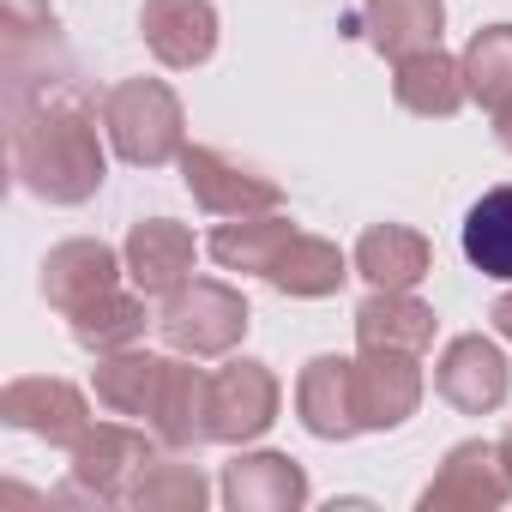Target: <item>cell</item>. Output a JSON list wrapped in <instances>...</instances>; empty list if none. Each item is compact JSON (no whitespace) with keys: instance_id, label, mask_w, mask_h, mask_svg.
Segmentation results:
<instances>
[{"instance_id":"obj_1","label":"cell","mask_w":512,"mask_h":512,"mask_svg":"<svg viewBox=\"0 0 512 512\" xmlns=\"http://www.w3.org/2000/svg\"><path fill=\"white\" fill-rule=\"evenodd\" d=\"M103 133L121 163L163 169L187 151V109L163 79H121L103 91Z\"/></svg>"},{"instance_id":"obj_2","label":"cell","mask_w":512,"mask_h":512,"mask_svg":"<svg viewBox=\"0 0 512 512\" xmlns=\"http://www.w3.org/2000/svg\"><path fill=\"white\" fill-rule=\"evenodd\" d=\"M247 326H253V308L223 278H187L157 308V332L181 356H229L247 338Z\"/></svg>"},{"instance_id":"obj_3","label":"cell","mask_w":512,"mask_h":512,"mask_svg":"<svg viewBox=\"0 0 512 512\" xmlns=\"http://www.w3.org/2000/svg\"><path fill=\"white\" fill-rule=\"evenodd\" d=\"M157 434L133 428V422H91L73 446L67 482L55 488V500H91V506H127V482L145 470V458H157Z\"/></svg>"},{"instance_id":"obj_4","label":"cell","mask_w":512,"mask_h":512,"mask_svg":"<svg viewBox=\"0 0 512 512\" xmlns=\"http://www.w3.org/2000/svg\"><path fill=\"white\" fill-rule=\"evenodd\" d=\"M121 290H133V278H127V253H115L109 241L73 235V241L49 247V260H43V302H49L61 320H79V314L115 302Z\"/></svg>"},{"instance_id":"obj_5","label":"cell","mask_w":512,"mask_h":512,"mask_svg":"<svg viewBox=\"0 0 512 512\" xmlns=\"http://www.w3.org/2000/svg\"><path fill=\"white\" fill-rule=\"evenodd\" d=\"M278 404H284V386L266 362L253 356H235L211 374V440L217 446H247L260 440L272 422H278Z\"/></svg>"},{"instance_id":"obj_6","label":"cell","mask_w":512,"mask_h":512,"mask_svg":"<svg viewBox=\"0 0 512 512\" xmlns=\"http://www.w3.org/2000/svg\"><path fill=\"white\" fill-rule=\"evenodd\" d=\"M181 181H187L193 205L211 211V217H260V211L284 205V187L272 175L223 157L217 145H187L181 151Z\"/></svg>"},{"instance_id":"obj_7","label":"cell","mask_w":512,"mask_h":512,"mask_svg":"<svg viewBox=\"0 0 512 512\" xmlns=\"http://www.w3.org/2000/svg\"><path fill=\"white\" fill-rule=\"evenodd\" d=\"M512 500V476H506V464H500V446H488V440H458L446 458H440V470H434V482L422 488V512H500Z\"/></svg>"},{"instance_id":"obj_8","label":"cell","mask_w":512,"mask_h":512,"mask_svg":"<svg viewBox=\"0 0 512 512\" xmlns=\"http://www.w3.org/2000/svg\"><path fill=\"white\" fill-rule=\"evenodd\" d=\"M0 422L49 446H79V434L91 428V398L73 380L25 374V380H7V392H0Z\"/></svg>"},{"instance_id":"obj_9","label":"cell","mask_w":512,"mask_h":512,"mask_svg":"<svg viewBox=\"0 0 512 512\" xmlns=\"http://www.w3.org/2000/svg\"><path fill=\"white\" fill-rule=\"evenodd\" d=\"M434 392H440L452 410H464V416H494V410L506 404V392H512L506 350H500L494 338H482V332L452 338V344L440 350V362H434Z\"/></svg>"},{"instance_id":"obj_10","label":"cell","mask_w":512,"mask_h":512,"mask_svg":"<svg viewBox=\"0 0 512 512\" xmlns=\"http://www.w3.org/2000/svg\"><path fill=\"white\" fill-rule=\"evenodd\" d=\"M296 416L314 440H356L362 428V392L350 356H314L296 380Z\"/></svg>"},{"instance_id":"obj_11","label":"cell","mask_w":512,"mask_h":512,"mask_svg":"<svg viewBox=\"0 0 512 512\" xmlns=\"http://www.w3.org/2000/svg\"><path fill=\"white\" fill-rule=\"evenodd\" d=\"M356 392H362V428L368 434L404 428L422 404V356L416 350H362L356 356Z\"/></svg>"},{"instance_id":"obj_12","label":"cell","mask_w":512,"mask_h":512,"mask_svg":"<svg viewBox=\"0 0 512 512\" xmlns=\"http://www.w3.org/2000/svg\"><path fill=\"white\" fill-rule=\"evenodd\" d=\"M139 37L175 73L205 67L217 55V7L211 0H145L139 7Z\"/></svg>"},{"instance_id":"obj_13","label":"cell","mask_w":512,"mask_h":512,"mask_svg":"<svg viewBox=\"0 0 512 512\" xmlns=\"http://www.w3.org/2000/svg\"><path fill=\"white\" fill-rule=\"evenodd\" d=\"M229 512H302L308 506V470L290 452H241L223 464L217 482Z\"/></svg>"},{"instance_id":"obj_14","label":"cell","mask_w":512,"mask_h":512,"mask_svg":"<svg viewBox=\"0 0 512 512\" xmlns=\"http://www.w3.org/2000/svg\"><path fill=\"white\" fill-rule=\"evenodd\" d=\"M127 278H133V290H145V296H169V290H181L187 278H193V253H199V241H193V229L187 223H175V217H139L133 229H127Z\"/></svg>"},{"instance_id":"obj_15","label":"cell","mask_w":512,"mask_h":512,"mask_svg":"<svg viewBox=\"0 0 512 512\" xmlns=\"http://www.w3.org/2000/svg\"><path fill=\"white\" fill-rule=\"evenodd\" d=\"M344 31L362 37L374 55L404 61L416 49H440L446 7H440V0H362V13L344 19Z\"/></svg>"},{"instance_id":"obj_16","label":"cell","mask_w":512,"mask_h":512,"mask_svg":"<svg viewBox=\"0 0 512 512\" xmlns=\"http://www.w3.org/2000/svg\"><path fill=\"white\" fill-rule=\"evenodd\" d=\"M169 452H199L211 440V374L169 356V374H163V392H157V410L145 422Z\"/></svg>"},{"instance_id":"obj_17","label":"cell","mask_w":512,"mask_h":512,"mask_svg":"<svg viewBox=\"0 0 512 512\" xmlns=\"http://www.w3.org/2000/svg\"><path fill=\"white\" fill-rule=\"evenodd\" d=\"M392 97H398V109H410L422 121H452L470 103L464 61H452L446 49H416V55L392 61Z\"/></svg>"},{"instance_id":"obj_18","label":"cell","mask_w":512,"mask_h":512,"mask_svg":"<svg viewBox=\"0 0 512 512\" xmlns=\"http://www.w3.org/2000/svg\"><path fill=\"white\" fill-rule=\"evenodd\" d=\"M434 272V247L422 229L410 223H374L356 241V278H368L374 290H416Z\"/></svg>"},{"instance_id":"obj_19","label":"cell","mask_w":512,"mask_h":512,"mask_svg":"<svg viewBox=\"0 0 512 512\" xmlns=\"http://www.w3.org/2000/svg\"><path fill=\"white\" fill-rule=\"evenodd\" d=\"M163 374H169V356H151V350H109L97 356L91 368V392L109 416H127V422H151L157 410V392H163Z\"/></svg>"},{"instance_id":"obj_20","label":"cell","mask_w":512,"mask_h":512,"mask_svg":"<svg viewBox=\"0 0 512 512\" xmlns=\"http://www.w3.org/2000/svg\"><path fill=\"white\" fill-rule=\"evenodd\" d=\"M434 308L416 302L410 290H374L362 308H356V344L362 350H428L434 344Z\"/></svg>"},{"instance_id":"obj_21","label":"cell","mask_w":512,"mask_h":512,"mask_svg":"<svg viewBox=\"0 0 512 512\" xmlns=\"http://www.w3.org/2000/svg\"><path fill=\"white\" fill-rule=\"evenodd\" d=\"M290 235H296V223H290L284 211L229 217V223H217V229H211L205 253H211L223 272H253V278H266V272L278 266V253L290 247Z\"/></svg>"},{"instance_id":"obj_22","label":"cell","mask_w":512,"mask_h":512,"mask_svg":"<svg viewBox=\"0 0 512 512\" xmlns=\"http://www.w3.org/2000/svg\"><path fill=\"white\" fill-rule=\"evenodd\" d=\"M350 278V260L338 253V241L326 235H290V247L278 253V266L266 272V284L278 296H296V302H320V296H338Z\"/></svg>"},{"instance_id":"obj_23","label":"cell","mask_w":512,"mask_h":512,"mask_svg":"<svg viewBox=\"0 0 512 512\" xmlns=\"http://www.w3.org/2000/svg\"><path fill=\"white\" fill-rule=\"evenodd\" d=\"M211 500V482H205V470L187 458V452H157V458H145V470L127 482V506L133 512H199Z\"/></svg>"},{"instance_id":"obj_24","label":"cell","mask_w":512,"mask_h":512,"mask_svg":"<svg viewBox=\"0 0 512 512\" xmlns=\"http://www.w3.org/2000/svg\"><path fill=\"white\" fill-rule=\"evenodd\" d=\"M464 260L482 278L512 284V187H488L470 211H464Z\"/></svg>"},{"instance_id":"obj_25","label":"cell","mask_w":512,"mask_h":512,"mask_svg":"<svg viewBox=\"0 0 512 512\" xmlns=\"http://www.w3.org/2000/svg\"><path fill=\"white\" fill-rule=\"evenodd\" d=\"M145 326H157V320L145 314V290H121L115 302H103V308H91V314L67 320L73 344H79V350H91V356H109V350H133V344L145 338Z\"/></svg>"},{"instance_id":"obj_26","label":"cell","mask_w":512,"mask_h":512,"mask_svg":"<svg viewBox=\"0 0 512 512\" xmlns=\"http://www.w3.org/2000/svg\"><path fill=\"white\" fill-rule=\"evenodd\" d=\"M464 79L482 109H500L512 97V25H482L464 49Z\"/></svg>"},{"instance_id":"obj_27","label":"cell","mask_w":512,"mask_h":512,"mask_svg":"<svg viewBox=\"0 0 512 512\" xmlns=\"http://www.w3.org/2000/svg\"><path fill=\"white\" fill-rule=\"evenodd\" d=\"M488 320H494V332H500V338L512 344V290H506V296H500V302L488 308Z\"/></svg>"},{"instance_id":"obj_28","label":"cell","mask_w":512,"mask_h":512,"mask_svg":"<svg viewBox=\"0 0 512 512\" xmlns=\"http://www.w3.org/2000/svg\"><path fill=\"white\" fill-rule=\"evenodd\" d=\"M494 139H500V151H512V97L494 109Z\"/></svg>"},{"instance_id":"obj_29","label":"cell","mask_w":512,"mask_h":512,"mask_svg":"<svg viewBox=\"0 0 512 512\" xmlns=\"http://www.w3.org/2000/svg\"><path fill=\"white\" fill-rule=\"evenodd\" d=\"M500 464H506V476H512V428L500 434Z\"/></svg>"}]
</instances>
